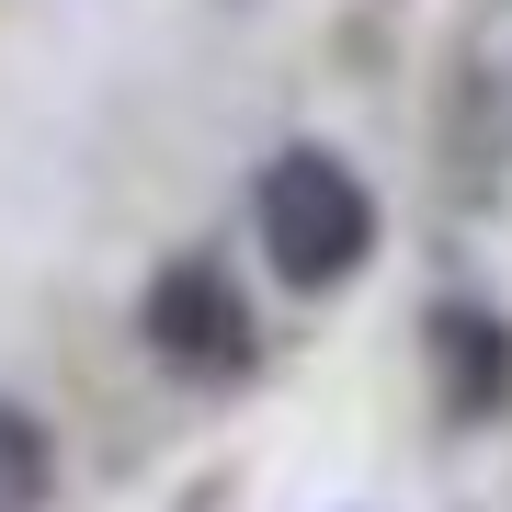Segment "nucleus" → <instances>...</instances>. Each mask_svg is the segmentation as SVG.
<instances>
[{
	"instance_id": "1",
	"label": "nucleus",
	"mask_w": 512,
	"mask_h": 512,
	"mask_svg": "<svg viewBox=\"0 0 512 512\" xmlns=\"http://www.w3.org/2000/svg\"><path fill=\"white\" fill-rule=\"evenodd\" d=\"M251 239L274 262V285L330 296L342 274H365V251H376V194H365V171L342 148H274L262 183H251Z\"/></svg>"
},
{
	"instance_id": "2",
	"label": "nucleus",
	"mask_w": 512,
	"mask_h": 512,
	"mask_svg": "<svg viewBox=\"0 0 512 512\" xmlns=\"http://www.w3.org/2000/svg\"><path fill=\"white\" fill-rule=\"evenodd\" d=\"M137 330H148V353H160L171 376H194V387H239V376H262V319H251V296L228 285V262H160L137 296Z\"/></svg>"
},
{
	"instance_id": "3",
	"label": "nucleus",
	"mask_w": 512,
	"mask_h": 512,
	"mask_svg": "<svg viewBox=\"0 0 512 512\" xmlns=\"http://www.w3.org/2000/svg\"><path fill=\"white\" fill-rule=\"evenodd\" d=\"M421 353H433V387L456 421H501L512 410V330L490 308H433L421 319Z\"/></svg>"
},
{
	"instance_id": "4",
	"label": "nucleus",
	"mask_w": 512,
	"mask_h": 512,
	"mask_svg": "<svg viewBox=\"0 0 512 512\" xmlns=\"http://www.w3.org/2000/svg\"><path fill=\"white\" fill-rule=\"evenodd\" d=\"M46 490H57V444H46V421L0 399V512H46Z\"/></svg>"
}]
</instances>
